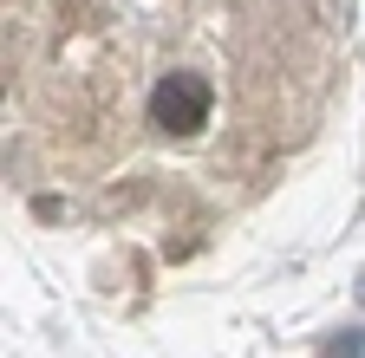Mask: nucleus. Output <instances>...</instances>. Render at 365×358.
Masks as SVG:
<instances>
[{
  "instance_id": "nucleus-1",
  "label": "nucleus",
  "mask_w": 365,
  "mask_h": 358,
  "mask_svg": "<svg viewBox=\"0 0 365 358\" xmlns=\"http://www.w3.org/2000/svg\"><path fill=\"white\" fill-rule=\"evenodd\" d=\"M215 111V85L202 72H163L157 92H150V124L170 130V137H196Z\"/></svg>"
},
{
  "instance_id": "nucleus-2",
  "label": "nucleus",
  "mask_w": 365,
  "mask_h": 358,
  "mask_svg": "<svg viewBox=\"0 0 365 358\" xmlns=\"http://www.w3.org/2000/svg\"><path fill=\"white\" fill-rule=\"evenodd\" d=\"M327 358H365V332H339V339L327 345Z\"/></svg>"
}]
</instances>
